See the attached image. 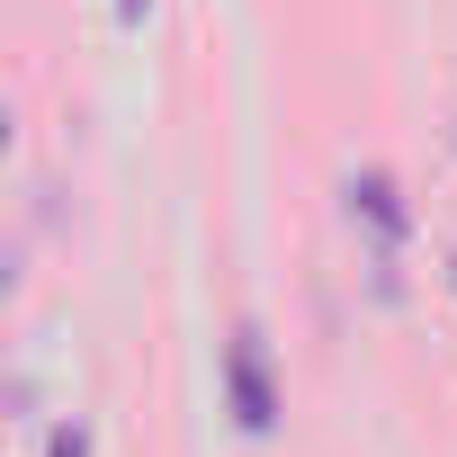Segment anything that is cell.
<instances>
[{"mask_svg":"<svg viewBox=\"0 0 457 457\" xmlns=\"http://www.w3.org/2000/svg\"><path fill=\"white\" fill-rule=\"evenodd\" d=\"M350 224H368V278L395 305L403 296V278H395V261H403V188L386 170H350Z\"/></svg>","mask_w":457,"mask_h":457,"instance_id":"1","label":"cell"},{"mask_svg":"<svg viewBox=\"0 0 457 457\" xmlns=\"http://www.w3.org/2000/svg\"><path fill=\"white\" fill-rule=\"evenodd\" d=\"M224 395H234V421L261 439L278 430V386H270V341L261 323H234V341H224Z\"/></svg>","mask_w":457,"mask_h":457,"instance_id":"2","label":"cell"},{"mask_svg":"<svg viewBox=\"0 0 457 457\" xmlns=\"http://www.w3.org/2000/svg\"><path fill=\"white\" fill-rule=\"evenodd\" d=\"M46 457H90V421H63V430L46 439Z\"/></svg>","mask_w":457,"mask_h":457,"instance_id":"3","label":"cell"},{"mask_svg":"<svg viewBox=\"0 0 457 457\" xmlns=\"http://www.w3.org/2000/svg\"><path fill=\"white\" fill-rule=\"evenodd\" d=\"M144 10H153V0H117V28H144Z\"/></svg>","mask_w":457,"mask_h":457,"instance_id":"4","label":"cell"},{"mask_svg":"<svg viewBox=\"0 0 457 457\" xmlns=\"http://www.w3.org/2000/svg\"><path fill=\"white\" fill-rule=\"evenodd\" d=\"M448 278H457V261H448Z\"/></svg>","mask_w":457,"mask_h":457,"instance_id":"5","label":"cell"}]
</instances>
